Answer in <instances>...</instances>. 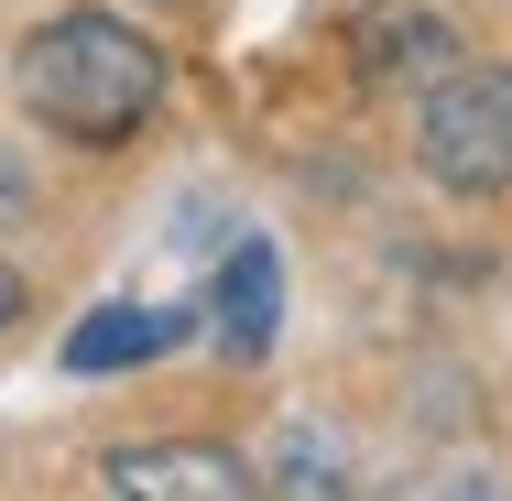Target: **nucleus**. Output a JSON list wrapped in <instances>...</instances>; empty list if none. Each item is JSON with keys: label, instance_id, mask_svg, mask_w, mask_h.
<instances>
[{"label": "nucleus", "instance_id": "1", "mask_svg": "<svg viewBox=\"0 0 512 501\" xmlns=\"http://www.w3.org/2000/svg\"><path fill=\"white\" fill-rule=\"evenodd\" d=\"M11 88H22V109H33L44 131L109 153V142H131V131L164 109V44H153L142 22H120V11H55V22L22 33Z\"/></svg>", "mask_w": 512, "mask_h": 501}, {"label": "nucleus", "instance_id": "2", "mask_svg": "<svg viewBox=\"0 0 512 501\" xmlns=\"http://www.w3.org/2000/svg\"><path fill=\"white\" fill-rule=\"evenodd\" d=\"M414 164L425 186L447 197H502L512 186V66H447L425 77V109H414Z\"/></svg>", "mask_w": 512, "mask_h": 501}, {"label": "nucleus", "instance_id": "3", "mask_svg": "<svg viewBox=\"0 0 512 501\" xmlns=\"http://www.w3.org/2000/svg\"><path fill=\"white\" fill-rule=\"evenodd\" d=\"M120 501H240V491H262L251 480V458L240 447H207V436H175V447H120L99 469Z\"/></svg>", "mask_w": 512, "mask_h": 501}, {"label": "nucleus", "instance_id": "4", "mask_svg": "<svg viewBox=\"0 0 512 501\" xmlns=\"http://www.w3.org/2000/svg\"><path fill=\"white\" fill-rule=\"evenodd\" d=\"M207 305H218V316H207L218 349H229V360H262L273 327H284V251H273V240H229V262H218Z\"/></svg>", "mask_w": 512, "mask_h": 501}, {"label": "nucleus", "instance_id": "5", "mask_svg": "<svg viewBox=\"0 0 512 501\" xmlns=\"http://www.w3.org/2000/svg\"><path fill=\"white\" fill-rule=\"evenodd\" d=\"M458 44H469V33H458L447 11H425V0L371 11V22H360V77H371V88H393V77H447Z\"/></svg>", "mask_w": 512, "mask_h": 501}, {"label": "nucleus", "instance_id": "6", "mask_svg": "<svg viewBox=\"0 0 512 501\" xmlns=\"http://www.w3.org/2000/svg\"><path fill=\"white\" fill-rule=\"evenodd\" d=\"M175 338H186L175 305H99V316L66 327V371H142V360H164Z\"/></svg>", "mask_w": 512, "mask_h": 501}, {"label": "nucleus", "instance_id": "7", "mask_svg": "<svg viewBox=\"0 0 512 501\" xmlns=\"http://www.w3.org/2000/svg\"><path fill=\"white\" fill-rule=\"evenodd\" d=\"M284 469H295L284 491H349V480H338V458H327L316 436H295V447H284Z\"/></svg>", "mask_w": 512, "mask_h": 501}, {"label": "nucleus", "instance_id": "8", "mask_svg": "<svg viewBox=\"0 0 512 501\" xmlns=\"http://www.w3.org/2000/svg\"><path fill=\"white\" fill-rule=\"evenodd\" d=\"M11 316H22V273L0 262V338H11Z\"/></svg>", "mask_w": 512, "mask_h": 501}, {"label": "nucleus", "instance_id": "9", "mask_svg": "<svg viewBox=\"0 0 512 501\" xmlns=\"http://www.w3.org/2000/svg\"><path fill=\"white\" fill-rule=\"evenodd\" d=\"M11 207H22V175H11V164H0V218H11Z\"/></svg>", "mask_w": 512, "mask_h": 501}, {"label": "nucleus", "instance_id": "10", "mask_svg": "<svg viewBox=\"0 0 512 501\" xmlns=\"http://www.w3.org/2000/svg\"><path fill=\"white\" fill-rule=\"evenodd\" d=\"M164 11H186V0H164Z\"/></svg>", "mask_w": 512, "mask_h": 501}]
</instances>
